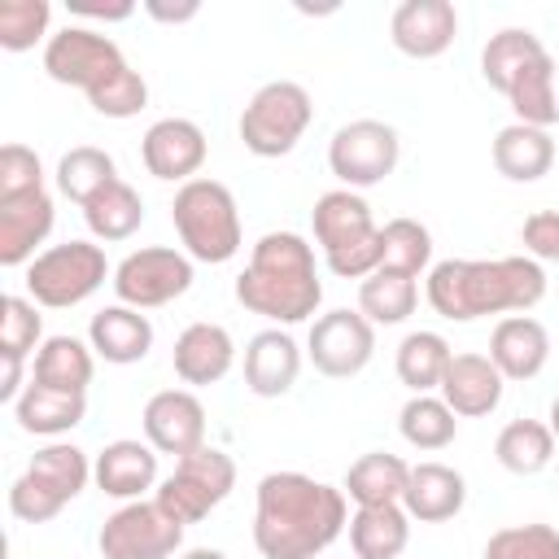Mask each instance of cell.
<instances>
[{
  "instance_id": "obj_1",
  "label": "cell",
  "mask_w": 559,
  "mask_h": 559,
  "mask_svg": "<svg viewBox=\"0 0 559 559\" xmlns=\"http://www.w3.org/2000/svg\"><path fill=\"white\" fill-rule=\"evenodd\" d=\"M345 533V489L306 472H266L258 480L253 546L262 559H314Z\"/></svg>"
},
{
  "instance_id": "obj_2",
  "label": "cell",
  "mask_w": 559,
  "mask_h": 559,
  "mask_svg": "<svg viewBox=\"0 0 559 559\" xmlns=\"http://www.w3.org/2000/svg\"><path fill=\"white\" fill-rule=\"evenodd\" d=\"M546 297L542 262L515 258H445L428 271V306L450 323H472L480 314H524Z\"/></svg>"
},
{
  "instance_id": "obj_3",
  "label": "cell",
  "mask_w": 559,
  "mask_h": 559,
  "mask_svg": "<svg viewBox=\"0 0 559 559\" xmlns=\"http://www.w3.org/2000/svg\"><path fill=\"white\" fill-rule=\"evenodd\" d=\"M236 301L275 323H301L319 310L323 284L314 271V249L297 231H266L249 266L236 275Z\"/></svg>"
},
{
  "instance_id": "obj_4",
  "label": "cell",
  "mask_w": 559,
  "mask_h": 559,
  "mask_svg": "<svg viewBox=\"0 0 559 559\" xmlns=\"http://www.w3.org/2000/svg\"><path fill=\"white\" fill-rule=\"evenodd\" d=\"M314 223V240L328 258V271L341 280H367L371 271H380V227L371 218V205L354 192V188H332L314 201L310 210Z\"/></svg>"
},
{
  "instance_id": "obj_5",
  "label": "cell",
  "mask_w": 559,
  "mask_h": 559,
  "mask_svg": "<svg viewBox=\"0 0 559 559\" xmlns=\"http://www.w3.org/2000/svg\"><path fill=\"white\" fill-rule=\"evenodd\" d=\"M170 223L188 249V258L197 262H227L240 249V210L227 183L218 179H188L179 183L175 201H170Z\"/></svg>"
},
{
  "instance_id": "obj_6",
  "label": "cell",
  "mask_w": 559,
  "mask_h": 559,
  "mask_svg": "<svg viewBox=\"0 0 559 559\" xmlns=\"http://www.w3.org/2000/svg\"><path fill=\"white\" fill-rule=\"evenodd\" d=\"M314 118V100L301 83L293 79H275L262 83L253 92V100L240 114V140L253 157H284L297 148V140L306 135Z\"/></svg>"
},
{
  "instance_id": "obj_7",
  "label": "cell",
  "mask_w": 559,
  "mask_h": 559,
  "mask_svg": "<svg viewBox=\"0 0 559 559\" xmlns=\"http://www.w3.org/2000/svg\"><path fill=\"white\" fill-rule=\"evenodd\" d=\"M109 275V262H105V249L92 245V240H66V245H52L44 249L31 266H26V293L35 306H48V310H66V306H79L87 301Z\"/></svg>"
},
{
  "instance_id": "obj_8",
  "label": "cell",
  "mask_w": 559,
  "mask_h": 559,
  "mask_svg": "<svg viewBox=\"0 0 559 559\" xmlns=\"http://www.w3.org/2000/svg\"><path fill=\"white\" fill-rule=\"evenodd\" d=\"M231 485H236V463H231V454H223L218 445H201V450L175 459V472L157 485L153 498H157V507H162L166 515H175V520L188 528V524L205 520V515L231 493Z\"/></svg>"
},
{
  "instance_id": "obj_9",
  "label": "cell",
  "mask_w": 559,
  "mask_h": 559,
  "mask_svg": "<svg viewBox=\"0 0 559 559\" xmlns=\"http://www.w3.org/2000/svg\"><path fill=\"white\" fill-rule=\"evenodd\" d=\"M44 70H48V79H57L66 87H83L87 96H96L100 87H109L131 66H127L122 48L109 35L87 31V26H66V31L48 35Z\"/></svg>"
},
{
  "instance_id": "obj_10",
  "label": "cell",
  "mask_w": 559,
  "mask_h": 559,
  "mask_svg": "<svg viewBox=\"0 0 559 559\" xmlns=\"http://www.w3.org/2000/svg\"><path fill=\"white\" fill-rule=\"evenodd\" d=\"M183 542V524L175 515H166L157 507V498H135L127 507H118L105 524H100V555L105 559H170Z\"/></svg>"
},
{
  "instance_id": "obj_11",
  "label": "cell",
  "mask_w": 559,
  "mask_h": 559,
  "mask_svg": "<svg viewBox=\"0 0 559 559\" xmlns=\"http://www.w3.org/2000/svg\"><path fill=\"white\" fill-rule=\"evenodd\" d=\"M188 288H192V262H188V253L166 249V245L135 249L114 266V293L122 306H135V310L166 306V301L183 297Z\"/></svg>"
},
{
  "instance_id": "obj_12",
  "label": "cell",
  "mask_w": 559,
  "mask_h": 559,
  "mask_svg": "<svg viewBox=\"0 0 559 559\" xmlns=\"http://www.w3.org/2000/svg\"><path fill=\"white\" fill-rule=\"evenodd\" d=\"M397 131L380 118H358V122H345L332 144H328V166L332 175L345 183V188H371L380 179L393 175L397 166Z\"/></svg>"
},
{
  "instance_id": "obj_13",
  "label": "cell",
  "mask_w": 559,
  "mask_h": 559,
  "mask_svg": "<svg viewBox=\"0 0 559 559\" xmlns=\"http://www.w3.org/2000/svg\"><path fill=\"white\" fill-rule=\"evenodd\" d=\"M306 354L319 376L349 380L358 376L376 354V323L362 310H328L310 323Z\"/></svg>"
},
{
  "instance_id": "obj_14",
  "label": "cell",
  "mask_w": 559,
  "mask_h": 559,
  "mask_svg": "<svg viewBox=\"0 0 559 559\" xmlns=\"http://www.w3.org/2000/svg\"><path fill=\"white\" fill-rule=\"evenodd\" d=\"M205 153H210L205 131L192 118H157L140 140V157H144L148 175L166 179V183L197 179V170L205 166Z\"/></svg>"
},
{
  "instance_id": "obj_15",
  "label": "cell",
  "mask_w": 559,
  "mask_h": 559,
  "mask_svg": "<svg viewBox=\"0 0 559 559\" xmlns=\"http://www.w3.org/2000/svg\"><path fill=\"white\" fill-rule=\"evenodd\" d=\"M144 437L157 454H192L205 445V406L188 389H162L144 402Z\"/></svg>"
},
{
  "instance_id": "obj_16",
  "label": "cell",
  "mask_w": 559,
  "mask_h": 559,
  "mask_svg": "<svg viewBox=\"0 0 559 559\" xmlns=\"http://www.w3.org/2000/svg\"><path fill=\"white\" fill-rule=\"evenodd\" d=\"M389 35H393V48L415 57V61H428V57H441L454 35H459V13L450 0H402L389 17Z\"/></svg>"
},
{
  "instance_id": "obj_17",
  "label": "cell",
  "mask_w": 559,
  "mask_h": 559,
  "mask_svg": "<svg viewBox=\"0 0 559 559\" xmlns=\"http://www.w3.org/2000/svg\"><path fill=\"white\" fill-rule=\"evenodd\" d=\"M52 231V197L39 192H22V197H0V266H31L39 253L35 245H44V236Z\"/></svg>"
},
{
  "instance_id": "obj_18",
  "label": "cell",
  "mask_w": 559,
  "mask_h": 559,
  "mask_svg": "<svg viewBox=\"0 0 559 559\" xmlns=\"http://www.w3.org/2000/svg\"><path fill=\"white\" fill-rule=\"evenodd\" d=\"M502 371L489 362V354H454L445 376H441V402L463 415V419H476V415H489L498 402H502Z\"/></svg>"
},
{
  "instance_id": "obj_19",
  "label": "cell",
  "mask_w": 559,
  "mask_h": 559,
  "mask_svg": "<svg viewBox=\"0 0 559 559\" xmlns=\"http://www.w3.org/2000/svg\"><path fill=\"white\" fill-rule=\"evenodd\" d=\"M236 362V341L223 323H188L175 336V376L183 384H218Z\"/></svg>"
},
{
  "instance_id": "obj_20",
  "label": "cell",
  "mask_w": 559,
  "mask_h": 559,
  "mask_svg": "<svg viewBox=\"0 0 559 559\" xmlns=\"http://www.w3.org/2000/svg\"><path fill=\"white\" fill-rule=\"evenodd\" d=\"M297 371H301V349L288 332L266 328V332L249 336V345H245V384H249V393L284 397L297 384Z\"/></svg>"
},
{
  "instance_id": "obj_21",
  "label": "cell",
  "mask_w": 559,
  "mask_h": 559,
  "mask_svg": "<svg viewBox=\"0 0 559 559\" xmlns=\"http://www.w3.org/2000/svg\"><path fill=\"white\" fill-rule=\"evenodd\" d=\"M550 358V332L528 314H507L489 336V362L502 380H533Z\"/></svg>"
},
{
  "instance_id": "obj_22",
  "label": "cell",
  "mask_w": 559,
  "mask_h": 559,
  "mask_svg": "<svg viewBox=\"0 0 559 559\" xmlns=\"http://www.w3.org/2000/svg\"><path fill=\"white\" fill-rule=\"evenodd\" d=\"M467 502V480L463 472H454L450 463H415L411 467V480H406V493H402V507L411 520L419 524H441V520H454Z\"/></svg>"
},
{
  "instance_id": "obj_23",
  "label": "cell",
  "mask_w": 559,
  "mask_h": 559,
  "mask_svg": "<svg viewBox=\"0 0 559 559\" xmlns=\"http://www.w3.org/2000/svg\"><path fill=\"white\" fill-rule=\"evenodd\" d=\"M92 476H96L100 493L122 498V502H135V498H140L144 489H153V480H157V450H153L148 441H131V437L109 441V445L96 454Z\"/></svg>"
},
{
  "instance_id": "obj_24",
  "label": "cell",
  "mask_w": 559,
  "mask_h": 559,
  "mask_svg": "<svg viewBox=\"0 0 559 559\" xmlns=\"http://www.w3.org/2000/svg\"><path fill=\"white\" fill-rule=\"evenodd\" d=\"M87 341H92V349L105 358V362H118V367H127V362H140L148 349H153V323H148V314H140L135 306H105L100 314H92V323H87Z\"/></svg>"
},
{
  "instance_id": "obj_25",
  "label": "cell",
  "mask_w": 559,
  "mask_h": 559,
  "mask_svg": "<svg viewBox=\"0 0 559 559\" xmlns=\"http://www.w3.org/2000/svg\"><path fill=\"white\" fill-rule=\"evenodd\" d=\"M555 162V140L546 127H528V122H511L493 135V166L502 179L511 183H533L550 170Z\"/></svg>"
},
{
  "instance_id": "obj_26",
  "label": "cell",
  "mask_w": 559,
  "mask_h": 559,
  "mask_svg": "<svg viewBox=\"0 0 559 559\" xmlns=\"http://www.w3.org/2000/svg\"><path fill=\"white\" fill-rule=\"evenodd\" d=\"M411 542V515L402 502L358 507L349 515V546L354 559H397Z\"/></svg>"
},
{
  "instance_id": "obj_27",
  "label": "cell",
  "mask_w": 559,
  "mask_h": 559,
  "mask_svg": "<svg viewBox=\"0 0 559 559\" xmlns=\"http://www.w3.org/2000/svg\"><path fill=\"white\" fill-rule=\"evenodd\" d=\"M13 415L22 424V432L35 437H61L74 424H83L87 415V393H66V389H48V384H26L22 397L13 402Z\"/></svg>"
},
{
  "instance_id": "obj_28",
  "label": "cell",
  "mask_w": 559,
  "mask_h": 559,
  "mask_svg": "<svg viewBox=\"0 0 559 559\" xmlns=\"http://www.w3.org/2000/svg\"><path fill=\"white\" fill-rule=\"evenodd\" d=\"M406 480H411V467L389 454V450H371L362 459L349 463L345 472V498H354L358 507H384V502H402L406 493Z\"/></svg>"
},
{
  "instance_id": "obj_29",
  "label": "cell",
  "mask_w": 559,
  "mask_h": 559,
  "mask_svg": "<svg viewBox=\"0 0 559 559\" xmlns=\"http://www.w3.org/2000/svg\"><path fill=\"white\" fill-rule=\"evenodd\" d=\"M546 52V44L528 31V26H507V31H498V35H489V44H485V52H480V74H485V83L493 87V92H511V83L537 61Z\"/></svg>"
},
{
  "instance_id": "obj_30",
  "label": "cell",
  "mask_w": 559,
  "mask_h": 559,
  "mask_svg": "<svg viewBox=\"0 0 559 559\" xmlns=\"http://www.w3.org/2000/svg\"><path fill=\"white\" fill-rule=\"evenodd\" d=\"M92 345H83L79 336H48L39 349H35V384H48V389H66V393H87L92 384Z\"/></svg>"
},
{
  "instance_id": "obj_31",
  "label": "cell",
  "mask_w": 559,
  "mask_h": 559,
  "mask_svg": "<svg viewBox=\"0 0 559 559\" xmlns=\"http://www.w3.org/2000/svg\"><path fill=\"white\" fill-rule=\"evenodd\" d=\"M511 109H515V122H528V127H550L559 122V66L550 52H542L507 92Z\"/></svg>"
},
{
  "instance_id": "obj_32",
  "label": "cell",
  "mask_w": 559,
  "mask_h": 559,
  "mask_svg": "<svg viewBox=\"0 0 559 559\" xmlns=\"http://www.w3.org/2000/svg\"><path fill=\"white\" fill-rule=\"evenodd\" d=\"M450 358H454V349L441 332H411V336H402L393 367H397V380L411 393H432V389H441V376H445Z\"/></svg>"
},
{
  "instance_id": "obj_33",
  "label": "cell",
  "mask_w": 559,
  "mask_h": 559,
  "mask_svg": "<svg viewBox=\"0 0 559 559\" xmlns=\"http://www.w3.org/2000/svg\"><path fill=\"white\" fill-rule=\"evenodd\" d=\"M493 454H498V463H502L507 472H515V476H537V472L550 467V459H555V432H550V424H542V419H511V424L498 432Z\"/></svg>"
},
{
  "instance_id": "obj_34",
  "label": "cell",
  "mask_w": 559,
  "mask_h": 559,
  "mask_svg": "<svg viewBox=\"0 0 559 559\" xmlns=\"http://www.w3.org/2000/svg\"><path fill=\"white\" fill-rule=\"evenodd\" d=\"M83 218H87V231L96 240H127L140 231L144 223V201L131 183L114 179L105 192H96L87 205H83Z\"/></svg>"
},
{
  "instance_id": "obj_35",
  "label": "cell",
  "mask_w": 559,
  "mask_h": 559,
  "mask_svg": "<svg viewBox=\"0 0 559 559\" xmlns=\"http://www.w3.org/2000/svg\"><path fill=\"white\" fill-rule=\"evenodd\" d=\"M118 179V166H114V157L105 153V148H96V144H79V148H70V153H61V162H57V188H61V197H70V201H79V205H87L96 192H105L109 183Z\"/></svg>"
},
{
  "instance_id": "obj_36",
  "label": "cell",
  "mask_w": 559,
  "mask_h": 559,
  "mask_svg": "<svg viewBox=\"0 0 559 559\" xmlns=\"http://www.w3.org/2000/svg\"><path fill=\"white\" fill-rule=\"evenodd\" d=\"M26 472H31L44 489H52L61 502L79 498V493H83V485L92 480V463H87V454H83L79 445H70V441H52V445L35 450Z\"/></svg>"
},
{
  "instance_id": "obj_37",
  "label": "cell",
  "mask_w": 559,
  "mask_h": 559,
  "mask_svg": "<svg viewBox=\"0 0 559 559\" xmlns=\"http://www.w3.org/2000/svg\"><path fill=\"white\" fill-rule=\"evenodd\" d=\"M415 301H419L415 275H402V271H371L358 284V310L371 323H402L415 310Z\"/></svg>"
},
{
  "instance_id": "obj_38",
  "label": "cell",
  "mask_w": 559,
  "mask_h": 559,
  "mask_svg": "<svg viewBox=\"0 0 559 559\" xmlns=\"http://www.w3.org/2000/svg\"><path fill=\"white\" fill-rule=\"evenodd\" d=\"M397 428H402V437H406L415 450H445V445L454 441V432H459V415H454L441 397L415 393V397L402 406Z\"/></svg>"
},
{
  "instance_id": "obj_39",
  "label": "cell",
  "mask_w": 559,
  "mask_h": 559,
  "mask_svg": "<svg viewBox=\"0 0 559 559\" xmlns=\"http://www.w3.org/2000/svg\"><path fill=\"white\" fill-rule=\"evenodd\" d=\"M380 271H402V275H419L432 258V236L424 223L415 218H389L380 227Z\"/></svg>"
},
{
  "instance_id": "obj_40",
  "label": "cell",
  "mask_w": 559,
  "mask_h": 559,
  "mask_svg": "<svg viewBox=\"0 0 559 559\" xmlns=\"http://www.w3.org/2000/svg\"><path fill=\"white\" fill-rule=\"evenodd\" d=\"M52 4L48 0H0V48L26 52L48 35Z\"/></svg>"
},
{
  "instance_id": "obj_41",
  "label": "cell",
  "mask_w": 559,
  "mask_h": 559,
  "mask_svg": "<svg viewBox=\"0 0 559 559\" xmlns=\"http://www.w3.org/2000/svg\"><path fill=\"white\" fill-rule=\"evenodd\" d=\"M485 559H559V528L511 524L485 542Z\"/></svg>"
},
{
  "instance_id": "obj_42",
  "label": "cell",
  "mask_w": 559,
  "mask_h": 559,
  "mask_svg": "<svg viewBox=\"0 0 559 559\" xmlns=\"http://www.w3.org/2000/svg\"><path fill=\"white\" fill-rule=\"evenodd\" d=\"M39 332H44V319L35 301L9 293L0 301V358H26L39 345Z\"/></svg>"
},
{
  "instance_id": "obj_43",
  "label": "cell",
  "mask_w": 559,
  "mask_h": 559,
  "mask_svg": "<svg viewBox=\"0 0 559 559\" xmlns=\"http://www.w3.org/2000/svg\"><path fill=\"white\" fill-rule=\"evenodd\" d=\"M87 105L100 118H135L148 105V83L140 79V70H122L109 87H100L96 96H87Z\"/></svg>"
},
{
  "instance_id": "obj_44",
  "label": "cell",
  "mask_w": 559,
  "mask_h": 559,
  "mask_svg": "<svg viewBox=\"0 0 559 559\" xmlns=\"http://www.w3.org/2000/svg\"><path fill=\"white\" fill-rule=\"evenodd\" d=\"M39 188H44L39 153L26 144H4L0 148V197H22V192H39Z\"/></svg>"
},
{
  "instance_id": "obj_45",
  "label": "cell",
  "mask_w": 559,
  "mask_h": 559,
  "mask_svg": "<svg viewBox=\"0 0 559 559\" xmlns=\"http://www.w3.org/2000/svg\"><path fill=\"white\" fill-rule=\"evenodd\" d=\"M61 498L52 493V489H44L31 472H22L13 485H9V511L17 515V520H26V524H44V520H52V515H61Z\"/></svg>"
},
{
  "instance_id": "obj_46",
  "label": "cell",
  "mask_w": 559,
  "mask_h": 559,
  "mask_svg": "<svg viewBox=\"0 0 559 559\" xmlns=\"http://www.w3.org/2000/svg\"><path fill=\"white\" fill-rule=\"evenodd\" d=\"M520 240L533 262H559V210H537L524 218Z\"/></svg>"
},
{
  "instance_id": "obj_47",
  "label": "cell",
  "mask_w": 559,
  "mask_h": 559,
  "mask_svg": "<svg viewBox=\"0 0 559 559\" xmlns=\"http://www.w3.org/2000/svg\"><path fill=\"white\" fill-rule=\"evenodd\" d=\"M70 13H83V17H105V22H122L135 13V4L118 0V4H87V0H70Z\"/></svg>"
},
{
  "instance_id": "obj_48",
  "label": "cell",
  "mask_w": 559,
  "mask_h": 559,
  "mask_svg": "<svg viewBox=\"0 0 559 559\" xmlns=\"http://www.w3.org/2000/svg\"><path fill=\"white\" fill-rule=\"evenodd\" d=\"M144 9H148V17H157V22H192V17L201 13V4H197V0L175 4V9H170V4H162V0H148Z\"/></svg>"
},
{
  "instance_id": "obj_49",
  "label": "cell",
  "mask_w": 559,
  "mask_h": 559,
  "mask_svg": "<svg viewBox=\"0 0 559 559\" xmlns=\"http://www.w3.org/2000/svg\"><path fill=\"white\" fill-rule=\"evenodd\" d=\"M22 362H26V358H4V376H0V402H17V397H22Z\"/></svg>"
},
{
  "instance_id": "obj_50",
  "label": "cell",
  "mask_w": 559,
  "mask_h": 559,
  "mask_svg": "<svg viewBox=\"0 0 559 559\" xmlns=\"http://www.w3.org/2000/svg\"><path fill=\"white\" fill-rule=\"evenodd\" d=\"M179 559H227L223 550H210V546H197V550H188V555H179Z\"/></svg>"
},
{
  "instance_id": "obj_51",
  "label": "cell",
  "mask_w": 559,
  "mask_h": 559,
  "mask_svg": "<svg viewBox=\"0 0 559 559\" xmlns=\"http://www.w3.org/2000/svg\"><path fill=\"white\" fill-rule=\"evenodd\" d=\"M550 432H555V441H559V397L550 402Z\"/></svg>"
}]
</instances>
